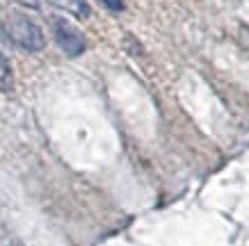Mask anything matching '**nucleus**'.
<instances>
[{
	"mask_svg": "<svg viewBox=\"0 0 249 246\" xmlns=\"http://www.w3.org/2000/svg\"><path fill=\"white\" fill-rule=\"evenodd\" d=\"M12 89H14V71H12L7 55L0 50V91H12Z\"/></svg>",
	"mask_w": 249,
	"mask_h": 246,
	"instance_id": "20e7f679",
	"label": "nucleus"
},
{
	"mask_svg": "<svg viewBox=\"0 0 249 246\" xmlns=\"http://www.w3.org/2000/svg\"><path fill=\"white\" fill-rule=\"evenodd\" d=\"M101 5H106L110 12H124V0H101Z\"/></svg>",
	"mask_w": 249,
	"mask_h": 246,
	"instance_id": "39448f33",
	"label": "nucleus"
},
{
	"mask_svg": "<svg viewBox=\"0 0 249 246\" xmlns=\"http://www.w3.org/2000/svg\"><path fill=\"white\" fill-rule=\"evenodd\" d=\"M2 28H5V34L16 46H21L23 50L39 52L46 46V37H44V32H41V28L32 18H28V16H23V14L5 16Z\"/></svg>",
	"mask_w": 249,
	"mask_h": 246,
	"instance_id": "f257e3e1",
	"label": "nucleus"
},
{
	"mask_svg": "<svg viewBox=\"0 0 249 246\" xmlns=\"http://www.w3.org/2000/svg\"><path fill=\"white\" fill-rule=\"evenodd\" d=\"M51 28H53L57 46L67 52L69 57H78V55L85 52L87 41H85L83 32L78 30L73 23H69L67 18H62V16H51Z\"/></svg>",
	"mask_w": 249,
	"mask_h": 246,
	"instance_id": "f03ea898",
	"label": "nucleus"
},
{
	"mask_svg": "<svg viewBox=\"0 0 249 246\" xmlns=\"http://www.w3.org/2000/svg\"><path fill=\"white\" fill-rule=\"evenodd\" d=\"M39 2H48V5H53L57 9H64L76 18H87L89 16V5L85 0H39Z\"/></svg>",
	"mask_w": 249,
	"mask_h": 246,
	"instance_id": "7ed1b4c3",
	"label": "nucleus"
}]
</instances>
